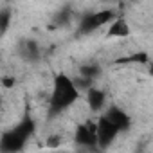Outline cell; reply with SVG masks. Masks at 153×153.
Segmentation results:
<instances>
[{"mask_svg":"<svg viewBox=\"0 0 153 153\" xmlns=\"http://www.w3.org/2000/svg\"><path fill=\"white\" fill-rule=\"evenodd\" d=\"M13 24V9L9 6L0 7V36H4Z\"/></svg>","mask_w":153,"mask_h":153,"instance_id":"13","label":"cell"},{"mask_svg":"<svg viewBox=\"0 0 153 153\" xmlns=\"http://www.w3.org/2000/svg\"><path fill=\"white\" fill-rule=\"evenodd\" d=\"M16 52H18V56L25 63H36L42 58L40 43L34 38H24V40H20L18 45H16Z\"/></svg>","mask_w":153,"mask_h":153,"instance_id":"7","label":"cell"},{"mask_svg":"<svg viewBox=\"0 0 153 153\" xmlns=\"http://www.w3.org/2000/svg\"><path fill=\"white\" fill-rule=\"evenodd\" d=\"M74 142L83 149L97 151V137H96V121H87L76 126Z\"/></svg>","mask_w":153,"mask_h":153,"instance_id":"5","label":"cell"},{"mask_svg":"<svg viewBox=\"0 0 153 153\" xmlns=\"http://www.w3.org/2000/svg\"><path fill=\"white\" fill-rule=\"evenodd\" d=\"M87 105H88V110L92 114H101L105 108H106V92L99 87H90L87 90Z\"/></svg>","mask_w":153,"mask_h":153,"instance_id":"8","label":"cell"},{"mask_svg":"<svg viewBox=\"0 0 153 153\" xmlns=\"http://www.w3.org/2000/svg\"><path fill=\"white\" fill-rule=\"evenodd\" d=\"M119 135H121L119 130L105 115L97 117V121H96V137H97V149L99 151H106L115 142V139Z\"/></svg>","mask_w":153,"mask_h":153,"instance_id":"4","label":"cell"},{"mask_svg":"<svg viewBox=\"0 0 153 153\" xmlns=\"http://www.w3.org/2000/svg\"><path fill=\"white\" fill-rule=\"evenodd\" d=\"M70 18H72L70 9H68V7H61L59 11H56V13L52 15V18H51V27H52V29H63V27H67V25L70 24Z\"/></svg>","mask_w":153,"mask_h":153,"instance_id":"12","label":"cell"},{"mask_svg":"<svg viewBox=\"0 0 153 153\" xmlns=\"http://www.w3.org/2000/svg\"><path fill=\"white\" fill-rule=\"evenodd\" d=\"M45 144H47L49 148H58V146L61 144V137L56 135V133H54V135H49V139L45 140Z\"/></svg>","mask_w":153,"mask_h":153,"instance_id":"15","label":"cell"},{"mask_svg":"<svg viewBox=\"0 0 153 153\" xmlns=\"http://www.w3.org/2000/svg\"><path fill=\"white\" fill-rule=\"evenodd\" d=\"M0 85H2L4 88H13L16 85L15 76H2V78H0Z\"/></svg>","mask_w":153,"mask_h":153,"instance_id":"14","label":"cell"},{"mask_svg":"<svg viewBox=\"0 0 153 153\" xmlns=\"http://www.w3.org/2000/svg\"><path fill=\"white\" fill-rule=\"evenodd\" d=\"M81 92L76 88L74 79L67 72H56L52 78V90L49 96V106H47V117L54 119L61 115L65 110L76 105V101L79 99Z\"/></svg>","mask_w":153,"mask_h":153,"instance_id":"1","label":"cell"},{"mask_svg":"<svg viewBox=\"0 0 153 153\" xmlns=\"http://www.w3.org/2000/svg\"><path fill=\"white\" fill-rule=\"evenodd\" d=\"M34 133H36V121L29 112H25L16 124L2 131L0 153H22Z\"/></svg>","mask_w":153,"mask_h":153,"instance_id":"2","label":"cell"},{"mask_svg":"<svg viewBox=\"0 0 153 153\" xmlns=\"http://www.w3.org/2000/svg\"><path fill=\"white\" fill-rule=\"evenodd\" d=\"M101 65L99 63H96V61H87V63H83L81 67H79V70H78V76H81V78H85V79H88V81H96L99 76H101Z\"/></svg>","mask_w":153,"mask_h":153,"instance_id":"11","label":"cell"},{"mask_svg":"<svg viewBox=\"0 0 153 153\" xmlns=\"http://www.w3.org/2000/svg\"><path fill=\"white\" fill-rule=\"evenodd\" d=\"M115 16H119L115 13V9H99V11H90V13H85L79 20V25H78V31H76V36H88L92 34L94 31L108 25Z\"/></svg>","mask_w":153,"mask_h":153,"instance_id":"3","label":"cell"},{"mask_svg":"<svg viewBox=\"0 0 153 153\" xmlns=\"http://www.w3.org/2000/svg\"><path fill=\"white\" fill-rule=\"evenodd\" d=\"M130 34H131V29H130L128 20L123 15H119V16H115L108 24V29H106L105 38L106 40H110V38H128Z\"/></svg>","mask_w":153,"mask_h":153,"instance_id":"9","label":"cell"},{"mask_svg":"<svg viewBox=\"0 0 153 153\" xmlns=\"http://www.w3.org/2000/svg\"><path fill=\"white\" fill-rule=\"evenodd\" d=\"M101 115H105V117L119 130V133L128 131V130L131 128V123H133V121H131V115H130L124 108H121L119 105H110V106H106Z\"/></svg>","mask_w":153,"mask_h":153,"instance_id":"6","label":"cell"},{"mask_svg":"<svg viewBox=\"0 0 153 153\" xmlns=\"http://www.w3.org/2000/svg\"><path fill=\"white\" fill-rule=\"evenodd\" d=\"M0 110H2V97H0Z\"/></svg>","mask_w":153,"mask_h":153,"instance_id":"16","label":"cell"},{"mask_svg":"<svg viewBox=\"0 0 153 153\" xmlns=\"http://www.w3.org/2000/svg\"><path fill=\"white\" fill-rule=\"evenodd\" d=\"M149 63V54L146 51H139V52H131L128 56L117 58L114 61V65H148Z\"/></svg>","mask_w":153,"mask_h":153,"instance_id":"10","label":"cell"}]
</instances>
